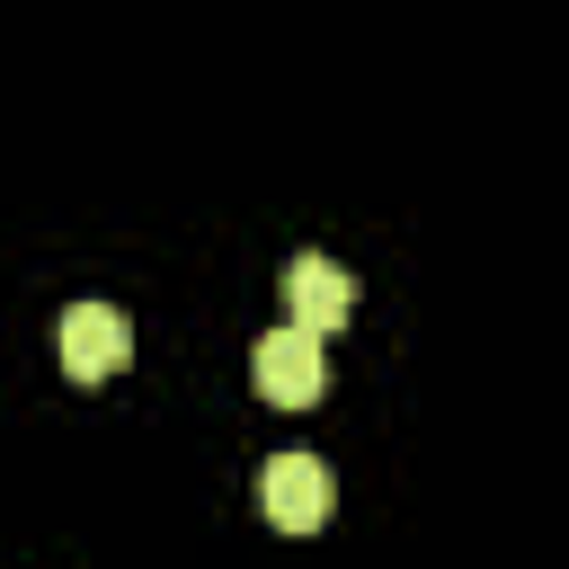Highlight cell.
I'll list each match as a JSON object with an SVG mask.
<instances>
[{
  "mask_svg": "<svg viewBox=\"0 0 569 569\" xmlns=\"http://www.w3.org/2000/svg\"><path fill=\"white\" fill-rule=\"evenodd\" d=\"M338 320H356V276H347L338 258L302 249V258L284 267V329H302V338H329Z\"/></svg>",
  "mask_w": 569,
  "mask_h": 569,
  "instance_id": "1",
  "label": "cell"
},
{
  "mask_svg": "<svg viewBox=\"0 0 569 569\" xmlns=\"http://www.w3.org/2000/svg\"><path fill=\"white\" fill-rule=\"evenodd\" d=\"M249 382H258L276 409H311V400H320V382H329L320 338H302V329H267V338L249 347Z\"/></svg>",
  "mask_w": 569,
  "mask_h": 569,
  "instance_id": "2",
  "label": "cell"
},
{
  "mask_svg": "<svg viewBox=\"0 0 569 569\" xmlns=\"http://www.w3.org/2000/svg\"><path fill=\"white\" fill-rule=\"evenodd\" d=\"M53 338H62V373H71V382H107V373L133 356V329H124L116 302H71Z\"/></svg>",
  "mask_w": 569,
  "mask_h": 569,
  "instance_id": "3",
  "label": "cell"
},
{
  "mask_svg": "<svg viewBox=\"0 0 569 569\" xmlns=\"http://www.w3.org/2000/svg\"><path fill=\"white\" fill-rule=\"evenodd\" d=\"M258 507H267V525L311 533V525L329 516V462H320V453H276V462L258 471Z\"/></svg>",
  "mask_w": 569,
  "mask_h": 569,
  "instance_id": "4",
  "label": "cell"
}]
</instances>
